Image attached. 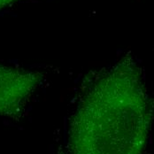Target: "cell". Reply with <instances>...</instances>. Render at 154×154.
Instances as JSON below:
<instances>
[{"label": "cell", "mask_w": 154, "mask_h": 154, "mask_svg": "<svg viewBox=\"0 0 154 154\" xmlns=\"http://www.w3.org/2000/svg\"><path fill=\"white\" fill-rule=\"evenodd\" d=\"M19 0H0V11L13 4H14L15 2Z\"/></svg>", "instance_id": "obj_3"}, {"label": "cell", "mask_w": 154, "mask_h": 154, "mask_svg": "<svg viewBox=\"0 0 154 154\" xmlns=\"http://www.w3.org/2000/svg\"><path fill=\"white\" fill-rule=\"evenodd\" d=\"M152 119L141 71L124 59L82 90L66 154H143Z\"/></svg>", "instance_id": "obj_1"}, {"label": "cell", "mask_w": 154, "mask_h": 154, "mask_svg": "<svg viewBox=\"0 0 154 154\" xmlns=\"http://www.w3.org/2000/svg\"><path fill=\"white\" fill-rule=\"evenodd\" d=\"M42 79L39 72L0 64V115L13 116L20 112Z\"/></svg>", "instance_id": "obj_2"}]
</instances>
